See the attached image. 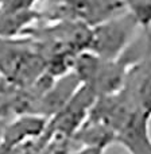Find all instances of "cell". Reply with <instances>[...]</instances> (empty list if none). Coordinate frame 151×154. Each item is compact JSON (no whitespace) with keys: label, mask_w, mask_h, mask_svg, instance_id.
<instances>
[{"label":"cell","mask_w":151,"mask_h":154,"mask_svg":"<svg viewBox=\"0 0 151 154\" xmlns=\"http://www.w3.org/2000/svg\"><path fill=\"white\" fill-rule=\"evenodd\" d=\"M136 27H139V24L127 11L111 16L90 29L86 51L103 60L117 58L132 43L131 39Z\"/></svg>","instance_id":"cell-1"},{"label":"cell","mask_w":151,"mask_h":154,"mask_svg":"<svg viewBox=\"0 0 151 154\" xmlns=\"http://www.w3.org/2000/svg\"><path fill=\"white\" fill-rule=\"evenodd\" d=\"M150 119L140 108L134 109L117 128L115 142L124 146L130 154H151Z\"/></svg>","instance_id":"cell-2"},{"label":"cell","mask_w":151,"mask_h":154,"mask_svg":"<svg viewBox=\"0 0 151 154\" xmlns=\"http://www.w3.org/2000/svg\"><path fill=\"white\" fill-rule=\"evenodd\" d=\"M46 126H47V122L43 116L24 115L20 119L15 120L12 125L5 126L2 150L11 152V150L16 149V146H19L20 143L23 145L30 138L45 135L46 128H47Z\"/></svg>","instance_id":"cell-3"},{"label":"cell","mask_w":151,"mask_h":154,"mask_svg":"<svg viewBox=\"0 0 151 154\" xmlns=\"http://www.w3.org/2000/svg\"><path fill=\"white\" fill-rule=\"evenodd\" d=\"M125 11L132 15L139 27L149 30L151 26V0H122Z\"/></svg>","instance_id":"cell-4"},{"label":"cell","mask_w":151,"mask_h":154,"mask_svg":"<svg viewBox=\"0 0 151 154\" xmlns=\"http://www.w3.org/2000/svg\"><path fill=\"white\" fill-rule=\"evenodd\" d=\"M41 0H10L3 11H34L37 3Z\"/></svg>","instance_id":"cell-5"},{"label":"cell","mask_w":151,"mask_h":154,"mask_svg":"<svg viewBox=\"0 0 151 154\" xmlns=\"http://www.w3.org/2000/svg\"><path fill=\"white\" fill-rule=\"evenodd\" d=\"M105 149H101V147H88V146H82L80 150H77L73 154H104Z\"/></svg>","instance_id":"cell-6"}]
</instances>
